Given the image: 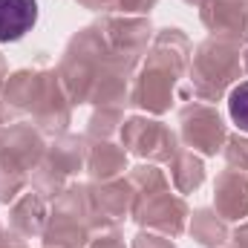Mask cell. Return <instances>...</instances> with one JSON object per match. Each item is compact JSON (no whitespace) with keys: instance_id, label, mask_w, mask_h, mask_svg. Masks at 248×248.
Segmentation results:
<instances>
[{"instance_id":"cell-2","label":"cell","mask_w":248,"mask_h":248,"mask_svg":"<svg viewBox=\"0 0 248 248\" xmlns=\"http://www.w3.org/2000/svg\"><path fill=\"white\" fill-rule=\"evenodd\" d=\"M228 110H231L234 124L248 133V81L240 84V87H234V93H231V98H228Z\"/></svg>"},{"instance_id":"cell-1","label":"cell","mask_w":248,"mask_h":248,"mask_svg":"<svg viewBox=\"0 0 248 248\" xmlns=\"http://www.w3.org/2000/svg\"><path fill=\"white\" fill-rule=\"evenodd\" d=\"M38 20L35 0H0V44L23 38Z\"/></svg>"}]
</instances>
